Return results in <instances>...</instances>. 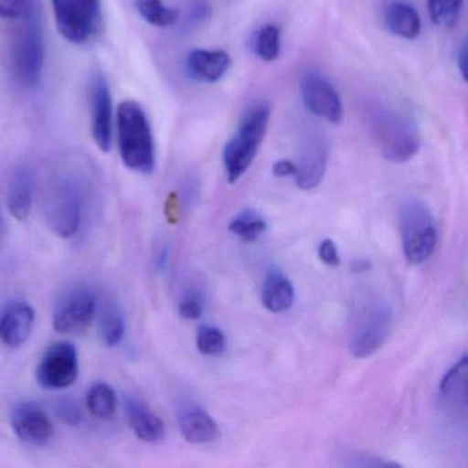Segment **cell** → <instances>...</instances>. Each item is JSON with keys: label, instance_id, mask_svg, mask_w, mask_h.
I'll return each mask as SVG.
<instances>
[{"label": "cell", "instance_id": "1", "mask_svg": "<svg viewBox=\"0 0 468 468\" xmlns=\"http://www.w3.org/2000/svg\"><path fill=\"white\" fill-rule=\"evenodd\" d=\"M367 122L380 154L388 163H408L420 150V133L415 122L401 112L375 105L367 112Z\"/></svg>", "mask_w": 468, "mask_h": 468}, {"label": "cell", "instance_id": "2", "mask_svg": "<svg viewBox=\"0 0 468 468\" xmlns=\"http://www.w3.org/2000/svg\"><path fill=\"white\" fill-rule=\"evenodd\" d=\"M117 138L122 163L131 171L153 174L155 144L146 112L136 101H124L117 109Z\"/></svg>", "mask_w": 468, "mask_h": 468}, {"label": "cell", "instance_id": "3", "mask_svg": "<svg viewBox=\"0 0 468 468\" xmlns=\"http://www.w3.org/2000/svg\"><path fill=\"white\" fill-rule=\"evenodd\" d=\"M270 120L271 109L267 103L254 106L243 116L235 135L227 142L223 164L227 179L231 185L237 183L253 164L264 141Z\"/></svg>", "mask_w": 468, "mask_h": 468}, {"label": "cell", "instance_id": "4", "mask_svg": "<svg viewBox=\"0 0 468 468\" xmlns=\"http://www.w3.org/2000/svg\"><path fill=\"white\" fill-rule=\"evenodd\" d=\"M402 250L410 264L420 265L431 257L438 232L430 207L418 198H410L399 209Z\"/></svg>", "mask_w": 468, "mask_h": 468}, {"label": "cell", "instance_id": "5", "mask_svg": "<svg viewBox=\"0 0 468 468\" xmlns=\"http://www.w3.org/2000/svg\"><path fill=\"white\" fill-rule=\"evenodd\" d=\"M13 37L12 70L16 80L27 89H37L42 80L46 48L40 12L23 21Z\"/></svg>", "mask_w": 468, "mask_h": 468}, {"label": "cell", "instance_id": "6", "mask_svg": "<svg viewBox=\"0 0 468 468\" xmlns=\"http://www.w3.org/2000/svg\"><path fill=\"white\" fill-rule=\"evenodd\" d=\"M59 34L73 45L89 42L101 20V0H51Z\"/></svg>", "mask_w": 468, "mask_h": 468}, {"label": "cell", "instance_id": "7", "mask_svg": "<svg viewBox=\"0 0 468 468\" xmlns=\"http://www.w3.org/2000/svg\"><path fill=\"white\" fill-rule=\"evenodd\" d=\"M393 325V309L388 303H372L358 317L350 341L353 357L366 358L374 355L388 339Z\"/></svg>", "mask_w": 468, "mask_h": 468}, {"label": "cell", "instance_id": "8", "mask_svg": "<svg viewBox=\"0 0 468 468\" xmlns=\"http://www.w3.org/2000/svg\"><path fill=\"white\" fill-rule=\"evenodd\" d=\"M78 375V350L70 342L51 345L37 369V382L48 390L69 388Z\"/></svg>", "mask_w": 468, "mask_h": 468}, {"label": "cell", "instance_id": "9", "mask_svg": "<svg viewBox=\"0 0 468 468\" xmlns=\"http://www.w3.org/2000/svg\"><path fill=\"white\" fill-rule=\"evenodd\" d=\"M97 305V297L91 290L86 287L72 290L56 306L54 328L58 333L70 335L84 333L94 322Z\"/></svg>", "mask_w": 468, "mask_h": 468}, {"label": "cell", "instance_id": "10", "mask_svg": "<svg viewBox=\"0 0 468 468\" xmlns=\"http://www.w3.org/2000/svg\"><path fill=\"white\" fill-rule=\"evenodd\" d=\"M81 202L78 190L70 183H62L51 190L46 202V223L61 238H70L80 227Z\"/></svg>", "mask_w": 468, "mask_h": 468}, {"label": "cell", "instance_id": "11", "mask_svg": "<svg viewBox=\"0 0 468 468\" xmlns=\"http://www.w3.org/2000/svg\"><path fill=\"white\" fill-rule=\"evenodd\" d=\"M301 98L309 112L331 124L344 119V105L335 87L317 72H308L301 78Z\"/></svg>", "mask_w": 468, "mask_h": 468}, {"label": "cell", "instance_id": "12", "mask_svg": "<svg viewBox=\"0 0 468 468\" xmlns=\"http://www.w3.org/2000/svg\"><path fill=\"white\" fill-rule=\"evenodd\" d=\"M92 138L98 149L109 153L113 144V102L111 87L102 73L92 76L90 86Z\"/></svg>", "mask_w": 468, "mask_h": 468}, {"label": "cell", "instance_id": "13", "mask_svg": "<svg viewBox=\"0 0 468 468\" xmlns=\"http://www.w3.org/2000/svg\"><path fill=\"white\" fill-rule=\"evenodd\" d=\"M330 146L327 139L319 133L306 136L301 146L300 160L295 163V183L303 191H311L322 183L327 169Z\"/></svg>", "mask_w": 468, "mask_h": 468}, {"label": "cell", "instance_id": "14", "mask_svg": "<svg viewBox=\"0 0 468 468\" xmlns=\"http://www.w3.org/2000/svg\"><path fill=\"white\" fill-rule=\"evenodd\" d=\"M16 435L27 445L43 446L53 435V424L45 410L34 402H21L10 412Z\"/></svg>", "mask_w": 468, "mask_h": 468}, {"label": "cell", "instance_id": "15", "mask_svg": "<svg viewBox=\"0 0 468 468\" xmlns=\"http://www.w3.org/2000/svg\"><path fill=\"white\" fill-rule=\"evenodd\" d=\"M177 421L185 440L194 445L212 443L220 437V429L215 419L196 402L182 405L177 410Z\"/></svg>", "mask_w": 468, "mask_h": 468}, {"label": "cell", "instance_id": "16", "mask_svg": "<svg viewBox=\"0 0 468 468\" xmlns=\"http://www.w3.org/2000/svg\"><path fill=\"white\" fill-rule=\"evenodd\" d=\"M35 311L29 303L15 301L0 312V341L9 347L26 344L34 328Z\"/></svg>", "mask_w": 468, "mask_h": 468}, {"label": "cell", "instance_id": "17", "mask_svg": "<svg viewBox=\"0 0 468 468\" xmlns=\"http://www.w3.org/2000/svg\"><path fill=\"white\" fill-rule=\"evenodd\" d=\"M125 415L131 429L139 440L157 443L165 438V424L138 397L127 396L124 399Z\"/></svg>", "mask_w": 468, "mask_h": 468}, {"label": "cell", "instance_id": "18", "mask_svg": "<svg viewBox=\"0 0 468 468\" xmlns=\"http://www.w3.org/2000/svg\"><path fill=\"white\" fill-rule=\"evenodd\" d=\"M187 68L197 80L216 83L231 68V57L223 50H194L188 54Z\"/></svg>", "mask_w": 468, "mask_h": 468}, {"label": "cell", "instance_id": "19", "mask_svg": "<svg viewBox=\"0 0 468 468\" xmlns=\"http://www.w3.org/2000/svg\"><path fill=\"white\" fill-rule=\"evenodd\" d=\"M294 286L278 268H271L262 283L261 301L267 311L282 314L294 303Z\"/></svg>", "mask_w": 468, "mask_h": 468}, {"label": "cell", "instance_id": "20", "mask_svg": "<svg viewBox=\"0 0 468 468\" xmlns=\"http://www.w3.org/2000/svg\"><path fill=\"white\" fill-rule=\"evenodd\" d=\"M383 21L388 32L402 37L413 40L420 35L421 21L415 7L405 2H391L383 12Z\"/></svg>", "mask_w": 468, "mask_h": 468}, {"label": "cell", "instance_id": "21", "mask_svg": "<svg viewBox=\"0 0 468 468\" xmlns=\"http://www.w3.org/2000/svg\"><path fill=\"white\" fill-rule=\"evenodd\" d=\"M32 198H34V180H32L31 171L27 166H21L13 175L9 186V196H7L13 218H17L18 221L27 220L31 213Z\"/></svg>", "mask_w": 468, "mask_h": 468}, {"label": "cell", "instance_id": "22", "mask_svg": "<svg viewBox=\"0 0 468 468\" xmlns=\"http://www.w3.org/2000/svg\"><path fill=\"white\" fill-rule=\"evenodd\" d=\"M467 369L468 360L464 355L441 380V396L452 407H456L459 402L463 408L467 407Z\"/></svg>", "mask_w": 468, "mask_h": 468}, {"label": "cell", "instance_id": "23", "mask_svg": "<svg viewBox=\"0 0 468 468\" xmlns=\"http://www.w3.org/2000/svg\"><path fill=\"white\" fill-rule=\"evenodd\" d=\"M125 333L124 317L116 303L103 306L100 319V335L106 346L113 347L122 342Z\"/></svg>", "mask_w": 468, "mask_h": 468}, {"label": "cell", "instance_id": "24", "mask_svg": "<svg viewBox=\"0 0 468 468\" xmlns=\"http://www.w3.org/2000/svg\"><path fill=\"white\" fill-rule=\"evenodd\" d=\"M267 221L254 209H245L235 216L229 229L245 242H256L267 231Z\"/></svg>", "mask_w": 468, "mask_h": 468}, {"label": "cell", "instance_id": "25", "mask_svg": "<svg viewBox=\"0 0 468 468\" xmlns=\"http://www.w3.org/2000/svg\"><path fill=\"white\" fill-rule=\"evenodd\" d=\"M87 404H89L90 412L95 418L108 420V419L113 418L114 413H116V393L108 383H95L90 388Z\"/></svg>", "mask_w": 468, "mask_h": 468}, {"label": "cell", "instance_id": "26", "mask_svg": "<svg viewBox=\"0 0 468 468\" xmlns=\"http://www.w3.org/2000/svg\"><path fill=\"white\" fill-rule=\"evenodd\" d=\"M135 6L144 21L160 28L172 27L179 20V10L164 6L163 0H135Z\"/></svg>", "mask_w": 468, "mask_h": 468}, {"label": "cell", "instance_id": "27", "mask_svg": "<svg viewBox=\"0 0 468 468\" xmlns=\"http://www.w3.org/2000/svg\"><path fill=\"white\" fill-rule=\"evenodd\" d=\"M463 0H429V15L441 28H453L462 12Z\"/></svg>", "mask_w": 468, "mask_h": 468}, {"label": "cell", "instance_id": "28", "mask_svg": "<svg viewBox=\"0 0 468 468\" xmlns=\"http://www.w3.org/2000/svg\"><path fill=\"white\" fill-rule=\"evenodd\" d=\"M254 50L262 61L272 62L278 59L281 54V29L276 26L260 29L254 40Z\"/></svg>", "mask_w": 468, "mask_h": 468}, {"label": "cell", "instance_id": "29", "mask_svg": "<svg viewBox=\"0 0 468 468\" xmlns=\"http://www.w3.org/2000/svg\"><path fill=\"white\" fill-rule=\"evenodd\" d=\"M197 346L202 355L218 357L226 352V335L220 328L201 325L197 333Z\"/></svg>", "mask_w": 468, "mask_h": 468}, {"label": "cell", "instance_id": "30", "mask_svg": "<svg viewBox=\"0 0 468 468\" xmlns=\"http://www.w3.org/2000/svg\"><path fill=\"white\" fill-rule=\"evenodd\" d=\"M40 12L35 0H0V18L26 21Z\"/></svg>", "mask_w": 468, "mask_h": 468}, {"label": "cell", "instance_id": "31", "mask_svg": "<svg viewBox=\"0 0 468 468\" xmlns=\"http://www.w3.org/2000/svg\"><path fill=\"white\" fill-rule=\"evenodd\" d=\"M204 312V298L197 290H190L183 295L179 303V314L183 319L196 320Z\"/></svg>", "mask_w": 468, "mask_h": 468}, {"label": "cell", "instance_id": "32", "mask_svg": "<svg viewBox=\"0 0 468 468\" xmlns=\"http://www.w3.org/2000/svg\"><path fill=\"white\" fill-rule=\"evenodd\" d=\"M54 410H56V415L58 416L62 421L70 424V426H76V424L81 421L80 407L76 404L75 399H69V397L58 399V401L56 402Z\"/></svg>", "mask_w": 468, "mask_h": 468}, {"label": "cell", "instance_id": "33", "mask_svg": "<svg viewBox=\"0 0 468 468\" xmlns=\"http://www.w3.org/2000/svg\"><path fill=\"white\" fill-rule=\"evenodd\" d=\"M350 467H366V468H390L399 467V463L390 462V460H383L380 457L371 456V454L356 453L350 454L346 463Z\"/></svg>", "mask_w": 468, "mask_h": 468}, {"label": "cell", "instance_id": "34", "mask_svg": "<svg viewBox=\"0 0 468 468\" xmlns=\"http://www.w3.org/2000/svg\"><path fill=\"white\" fill-rule=\"evenodd\" d=\"M319 259L330 267H338L341 264L338 249L331 239H324L319 246Z\"/></svg>", "mask_w": 468, "mask_h": 468}, {"label": "cell", "instance_id": "35", "mask_svg": "<svg viewBox=\"0 0 468 468\" xmlns=\"http://www.w3.org/2000/svg\"><path fill=\"white\" fill-rule=\"evenodd\" d=\"M210 15H212V9H210L207 4H204V2H198V4L193 5L190 12H188L187 26H201V24L207 23Z\"/></svg>", "mask_w": 468, "mask_h": 468}, {"label": "cell", "instance_id": "36", "mask_svg": "<svg viewBox=\"0 0 468 468\" xmlns=\"http://www.w3.org/2000/svg\"><path fill=\"white\" fill-rule=\"evenodd\" d=\"M297 172V165L290 160H279L273 164L272 174L276 177L294 176Z\"/></svg>", "mask_w": 468, "mask_h": 468}, {"label": "cell", "instance_id": "37", "mask_svg": "<svg viewBox=\"0 0 468 468\" xmlns=\"http://www.w3.org/2000/svg\"><path fill=\"white\" fill-rule=\"evenodd\" d=\"M199 196L198 180L196 177H188L187 182L183 185V198L187 204H196Z\"/></svg>", "mask_w": 468, "mask_h": 468}, {"label": "cell", "instance_id": "38", "mask_svg": "<svg viewBox=\"0 0 468 468\" xmlns=\"http://www.w3.org/2000/svg\"><path fill=\"white\" fill-rule=\"evenodd\" d=\"M457 68L463 80H467V42L463 43L462 48L457 51Z\"/></svg>", "mask_w": 468, "mask_h": 468}, {"label": "cell", "instance_id": "39", "mask_svg": "<svg viewBox=\"0 0 468 468\" xmlns=\"http://www.w3.org/2000/svg\"><path fill=\"white\" fill-rule=\"evenodd\" d=\"M372 264L369 260L367 259H360V260H355V261L352 262V272L355 273H363L367 272V271L371 270Z\"/></svg>", "mask_w": 468, "mask_h": 468}, {"label": "cell", "instance_id": "40", "mask_svg": "<svg viewBox=\"0 0 468 468\" xmlns=\"http://www.w3.org/2000/svg\"><path fill=\"white\" fill-rule=\"evenodd\" d=\"M169 262V249L164 248L163 251H161L160 257H158L157 267L158 270L164 271L168 267Z\"/></svg>", "mask_w": 468, "mask_h": 468}]
</instances>
